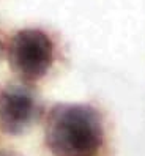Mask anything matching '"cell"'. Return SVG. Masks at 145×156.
<instances>
[{"instance_id":"obj_1","label":"cell","mask_w":145,"mask_h":156,"mask_svg":"<svg viewBox=\"0 0 145 156\" xmlns=\"http://www.w3.org/2000/svg\"><path fill=\"white\" fill-rule=\"evenodd\" d=\"M106 140L103 114L92 104H55L44 123L52 156H99Z\"/></svg>"},{"instance_id":"obj_2","label":"cell","mask_w":145,"mask_h":156,"mask_svg":"<svg viewBox=\"0 0 145 156\" xmlns=\"http://www.w3.org/2000/svg\"><path fill=\"white\" fill-rule=\"evenodd\" d=\"M10 68L22 82H38L51 71L55 60V44L43 29L17 30L8 43Z\"/></svg>"},{"instance_id":"obj_3","label":"cell","mask_w":145,"mask_h":156,"mask_svg":"<svg viewBox=\"0 0 145 156\" xmlns=\"http://www.w3.org/2000/svg\"><path fill=\"white\" fill-rule=\"evenodd\" d=\"M43 101L27 82H11L0 88V131L21 136L41 118Z\"/></svg>"},{"instance_id":"obj_4","label":"cell","mask_w":145,"mask_h":156,"mask_svg":"<svg viewBox=\"0 0 145 156\" xmlns=\"http://www.w3.org/2000/svg\"><path fill=\"white\" fill-rule=\"evenodd\" d=\"M0 156H21V154H17L14 151H6V150H2L0 151Z\"/></svg>"},{"instance_id":"obj_5","label":"cell","mask_w":145,"mask_h":156,"mask_svg":"<svg viewBox=\"0 0 145 156\" xmlns=\"http://www.w3.org/2000/svg\"><path fill=\"white\" fill-rule=\"evenodd\" d=\"M0 54H2V43H0Z\"/></svg>"}]
</instances>
